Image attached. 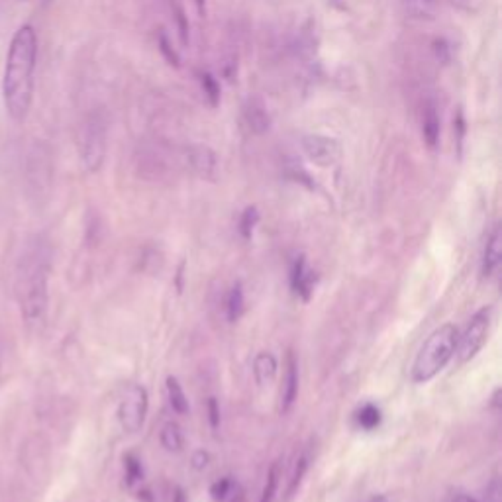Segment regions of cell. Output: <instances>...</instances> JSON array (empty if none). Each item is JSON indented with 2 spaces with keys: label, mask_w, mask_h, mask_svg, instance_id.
Here are the masks:
<instances>
[{
  "label": "cell",
  "mask_w": 502,
  "mask_h": 502,
  "mask_svg": "<svg viewBox=\"0 0 502 502\" xmlns=\"http://www.w3.org/2000/svg\"><path fill=\"white\" fill-rule=\"evenodd\" d=\"M230 495H232V498H230V502H246V490H244V487L242 485H232V490H230Z\"/></svg>",
  "instance_id": "30"
},
{
  "label": "cell",
  "mask_w": 502,
  "mask_h": 502,
  "mask_svg": "<svg viewBox=\"0 0 502 502\" xmlns=\"http://www.w3.org/2000/svg\"><path fill=\"white\" fill-rule=\"evenodd\" d=\"M369 502H391V500H389V498H386V497H383V495H381V497H373V498H371Z\"/></svg>",
  "instance_id": "34"
},
{
  "label": "cell",
  "mask_w": 502,
  "mask_h": 502,
  "mask_svg": "<svg viewBox=\"0 0 502 502\" xmlns=\"http://www.w3.org/2000/svg\"><path fill=\"white\" fill-rule=\"evenodd\" d=\"M422 134H424L428 147L436 150L440 142V114L436 105H426L424 114H422Z\"/></svg>",
  "instance_id": "13"
},
{
  "label": "cell",
  "mask_w": 502,
  "mask_h": 502,
  "mask_svg": "<svg viewBox=\"0 0 502 502\" xmlns=\"http://www.w3.org/2000/svg\"><path fill=\"white\" fill-rule=\"evenodd\" d=\"M450 502H477V500L471 498V497H467V495H455V497L450 498Z\"/></svg>",
  "instance_id": "32"
},
{
  "label": "cell",
  "mask_w": 502,
  "mask_h": 502,
  "mask_svg": "<svg viewBox=\"0 0 502 502\" xmlns=\"http://www.w3.org/2000/svg\"><path fill=\"white\" fill-rule=\"evenodd\" d=\"M173 13H175V20H177V26H179V33H181V42L187 45L189 42V22L185 18V8H182L177 0L173 3Z\"/></svg>",
  "instance_id": "25"
},
{
  "label": "cell",
  "mask_w": 502,
  "mask_h": 502,
  "mask_svg": "<svg viewBox=\"0 0 502 502\" xmlns=\"http://www.w3.org/2000/svg\"><path fill=\"white\" fill-rule=\"evenodd\" d=\"M159 440H162V446L167 451H181L182 450V432H181L179 424H175V422H169V424H165L162 428V436H159Z\"/></svg>",
  "instance_id": "19"
},
{
  "label": "cell",
  "mask_w": 502,
  "mask_h": 502,
  "mask_svg": "<svg viewBox=\"0 0 502 502\" xmlns=\"http://www.w3.org/2000/svg\"><path fill=\"white\" fill-rule=\"evenodd\" d=\"M144 475L142 463L135 455H126V477H128V485H134L135 481H140Z\"/></svg>",
  "instance_id": "24"
},
{
  "label": "cell",
  "mask_w": 502,
  "mask_h": 502,
  "mask_svg": "<svg viewBox=\"0 0 502 502\" xmlns=\"http://www.w3.org/2000/svg\"><path fill=\"white\" fill-rule=\"evenodd\" d=\"M232 485H234V483H232L228 477L220 479V481H216V483L212 485V488H210V493H212L214 500H224L226 495H230Z\"/></svg>",
  "instance_id": "27"
},
{
  "label": "cell",
  "mask_w": 502,
  "mask_h": 502,
  "mask_svg": "<svg viewBox=\"0 0 502 502\" xmlns=\"http://www.w3.org/2000/svg\"><path fill=\"white\" fill-rule=\"evenodd\" d=\"M304 153L312 163L321 167H332L339 162V144L336 140L324 138V135H306L302 140Z\"/></svg>",
  "instance_id": "7"
},
{
  "label": "cell",
  "mask_w": 502,
  "mask_h": 502,
  "mask_svg": "<svg viewBox=\"0 0 502 502\" xmlns=\"http://www.w3.org/2000/svg\"><path fill=\"white\" fill-rule=\"evenodd\" d=\"M244 122L251 134H265L271 126V116L265 102L259 97H249L244 105Z\"/></svg>",
  "instance_id": "10"
},
{
  "label": "cell",
  "mask_w": 502,
  "mask_h": 502,
  "mask_svg": "<svg viewBox=\"0 0 502 502\" xmlns=\"http://www.w3.org/2000/svg\"><path fill=\"white\" fill-rule=\"evenodd\" d=\"M187 162L189 167L195 175H199L200 179L212 181L216 177V155L207 145H192L191 150L187 152Z\"/></svg>",
  "instance_id": "8"
},
{
  "label": "cell",
  "mask_w": 502,
  "mask_h": 502,
  "mask_svg": "<svg viewBox=\"0 0 502 502\" xmlns=\"http://www.w3.org/2000/svg\"><path fill=\"white\" fill-rule=\"evenodd\" d=\"M296 396H299V363H296L294 353L289 351L287 356V375H284V385L281 393V410L289 413L293 408Z\"/></svg>",
  "instance_id": "11"
},
{
  "label": "cell",
  "mask_w": 502,
  "mask_h": 502,
  "mask_svg": "<svg viewBox=\"0 0 502 502\" xmlns=\"http://www.w3.org/2000/svg\"><path fill=\"white\" fill-rule=\"evenodd\" d=\"M173 502H187V500H185V493H182V490H181V488H179V490H177V493H175V498H173Z\"/></svg>",
  "instance_id": "33"
},
{
  "label": "cell",
  "mask_w": 502,
  "mask_h": 502,
  "mask_svg": "<svg viewBox=\"0 0 502 502\" xmlns=\"http://www.w3.org/2000/svg\"><path fill=\"white\" fill-rule=\"evenodd\" d=\"M458 328L453 324H443L436 332H432L414 359L413 381L428 383L446 367L450 359L453 358L455 348H458Z\"/></svg>",
  "instance_id": "3"
},
{
  "label": "cell",
  "mask_w": 502,
  "mask_h": 502,
  "mask_svg": "<svg viewBox=\"0 0 502 502\" xmlns=\"http://www.w3.org/2000/svg\"><path fill=\"white\" fill-rule=\"evenodd\" d=\"M192 463H195L197 469H202V467H207V463H209V455L204 451H199L195 455V460H192Z\"/></svg>",
  "instance_id": "31"
},
{
  "label": "cell",
  "mask_w": 502,
  "mask_h": 502,
  "mask_svg": "<svg viewBox=\"0 0 502 502\" xmlns=\"http://www.w3.org/2000/svg\"><path fill=\"white\" fill-rule=\"evenodd\" d=\"M79 145L85 169L88 173H97L107 157V122L102 114H90L87 118Z\"/></svg>",
  "instance_id": "4"
},
{
  "label": "cell",
  "mask_w": 502,
  "mask_h": 502,
  "mask_svg": "<svg viewBox=\"0 0 502 502\" xmlns=\"http://www.w3.org/2000/svg\"><path fill=\"white\" fill-rule=\"evenodd\" d=\"M485 502H500V488H498V481L495 479L485 490Z\"/></svg>",
  "instance_id": "29"
},
{
  "label": "cell",
  "mask_w": 502,
  "mask_h": 502,
  "mask_svg": "<svg viewBox=\"0 0 502 502\" xmlns=\"http://www.w3.org/2000/svg\"><path fill=\"white\" fill-rule=\"evenodd\" d=\"M306 469H308V458L306 455H301L299 460L294 461L293 465V471H291V477H289V485H287V490H284V498H293L296 495V490H299L301 483H302V479L306 475Z\"/></svg>",
  "instance_id": "18"
},
{
  "label": "cell",
  "mask_w": 502,
  "mask_h": 502,
  "mask_svg": "<svg viewBox=\"0 0 502 502\" xmlns=\"http://www.w3.org/2000/svg\"><path fill=\"white\" fill-rule=\"evenodd\" d=\"M500 246H502L500 226H495L493 232H490V236L487 239L485 254H483V275L485 277H493L500 267V259H502Z\"/></svg>",
  "instance_id": "12"
},
{
  "label": "cell",
  "mask_w": 502,
  "mask_h": 502,
  "mask_svg": "<svg viewBox=\"0 0 502 502\" xmlns=\"http://www.w3.org/2000/svg\"><path fill=\"white\" fill-rule=\"evenodd\" d=\"M404 13L416 20H432L440 8V0H401Z\"/></svg>",
  "instance_id": "15"
},
{
  "label": "cell",
  "mask_w": 502,
  "mask_h": 502,
  "mask_svg": "<svg viewBox=\"0 0 502 502\" xmlns=\"http://www.w3.org/2000/svg\"><path fill=\"white\" fill-rule=\"evenodd\" d=\"M490 324H493V308L490 306L481 308V311L471 318L461 338H458V348H455V353H458L461 363L471 361L477 353L483 349L488 339Z\"/></svg>",
  "instance_id": "5"
},
{
  "label": "cell",
  "mask_w": 502,
  "mask_h": 502,
  "mask_svg": "<svg viewBox=\"0 0 502 502\" xmlns=\"http://www.w3.org/2000/svg\"><path fill=\"white\" fill-rule=\"evenodd\" d=\"M38 63V33L24 24L16 30L6 53L3 75V100L10 120L20 124L28 118L33 100V75Z\"/></svg>",
  "instance_id": "1"
},
{
  "label": "cell",
  "mask_w": 502,
  "mask_h": 502,
  "mask_svg": "<svg viewBox=\"0 0 502 502\" xmlns=\"http://www.w3.org/2000/svg\"><path fill=\"white\" fill-rule=\"evenodd\" d=\"M277 485H279V465L275 463V465H271L264 495H261L259 502H273V498H275V493H277Z\"/></svg>",
  "instance_id": "22"
},
{
  "label": "cell",
  "mask_w": 502,
  "mask_h": 502,
  "mask_svg": "<svg viewBox=\"0 0 502 502\" xmlns=\"http://www.w3.org/2000/svg\"><path fill=\"white\" fill-rule=\"evenodd\" d=\"M209 420L214 430L220 428V406L216 398H209Z\"/></svg>",
  "instance_id": "28"
},
{
  "label": "cell",
  "mask_w": 502,
  "mask_h": 502,
  "mask_svg": "<svg viewBox=\"0 0 502 502\" xmlns=\"http://www.w3.org/2000/svg\"><path fill=\"white\" fill-rule=\"evenodd\" d=\"M246 308V299H244V287L242 283H236L230 294H228V302H226V311H228V321L230 322H237L239 318L244 314Z\"/></svg>",
  "instance_id": "17"
},
{
  "label": "cell",
  "mask_w": 502,
  "mask_h": 502,
  "mask_svg": "<svg viewBox=\"0 0 502 502\" xmlns=\"http://www.w3.org/2000/svg\"><path fill=\"white\" fill-rule=\"evenodd\" d=\"M257 220H259V212H257L256 207H249V209L244 210L242 220H239V232H242V236L246 239L251 237V232H254Z\"/></svg>",
  "instance_id": "23"
},
{
  "label": "cell",
  "mask_w": 502,
  "mask_h": 502,
  "mask_svg": "<svg viewBox=\"0 0 502 502\" xmlns=\"http://www.w3.org/2000/svg\"><path fill=\"white\" fill-rule=\"evenodd\" d=\"M159 51H162L163 55H165V60L171 63V65H175V67H179V55L175 53V50L171 48V42L167 40V36L165 33H162V36H159Z\"/></svg>",
  "instance_id": "26"
},
{
  "label": "cell",
  "mask_w": 502,
  "mask_h": 502,
  "mask_svg": "<svg viewBox=\"0 0 502 502\" xmlns=\"http://www.w3.org/2000/svg\"><path fill=\"white\" fill-rule=\"evenodd\" d=\"M51 265V246L43 237L30 239L16 265V301L22 321L30 326L43 322L48 312Z\"/></svg>",
  "instance_id": "2"
},
{
  "label": "cell",
  "mask_w": 502,
  "mask_h": 502,
  "mask_svg": "<svg viewBox=\"0 0 502 502\" xmlns=\"http://www.w3.org/2000/svg\"><path fill=\"white\" fill-rule=\"evenodd\" d=\"M147 414V393L140 385H130L118 408L122 428L128 433L140 432Z\"/></svg>",
  "instance_id": "6"
},
{
  "label": "cell",
  "mask_w": 502,
  "mask_h": 502,
  "mask_svg": "<svg viewBox=\"0 0 502 502\" xmlns=\"http://www.w3.org/2000/svg\"><path fill=\"white\" fill-rule=\"evenodd\" d=\"M167 395H169V404L177 414H187L189 413L187 395H185V391H182V386H181L177 376H167Z\"/></svg>",
  "instance_id": "16"
},
{
  "label": "cell",
  "mask_w": 502,
  "mask_h": 502,
  "mask_svg": "<svg viewBox=\"0 0 502 502\" xmlns=\"http://www.w3.org/2000/svg\"><path fill=\"white\" fill-rule=\"evenodd\" d=\"M314 284H316V273L311 267H308L304 256H299L294 259L293 269H291V287H293V291L299 294L302 301H311Z\"/></svg>",
  "instance_id": "9"
},
{
  "label": "cell",
  "mask_w": 502,
  "mask_h": 502,
  "mask_svg": "<svg viewBox=\"0 0 502 502\" xmlns=\"http://www.w3.org/2000/svg\"><path fill=\"white\" fill-rule=\"evenodd\" d=\"M254 375L259 386L273 383V379H275L277 375V359L273 358L269 351H261L254 359Z\"/></svg>",
  "instance_id": "14"
},
{
  "label": "cell",
  "mask_w": 502,
  "mask_h": 502,
  "mask_svg": "<svg viewBox=\"0 0 502 502\" xmlns=\"http://www.w3.org/2000/svg\"><path fill=\"white\" fill-rule=\"evenodd\" d=\"M200 87L204 90V95L210 100V105L216 107L220 102V85L210 73H200Z\"/></svg>",
  "instance_id": "21"
},
{
  "label": "cell",
  "mask_w": 502,
  "mask_h": 502,
  "mask_svg": "<svg viewBox=\"0 0 502 502\" xmlns=\"http://www.w3.org/2000/svg\"><path fill=\"white\" fill-rule=\"evenodd\" d=\"M358 422L363 430H375L381 424V410L375 404H365L358 413Z\"/></svg>",
  "instance_id": "20"
}]
</instances>
